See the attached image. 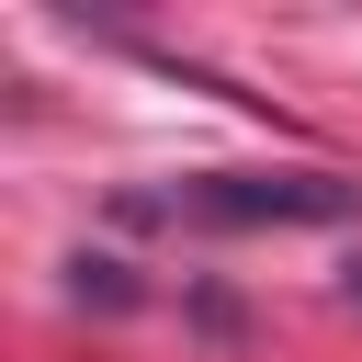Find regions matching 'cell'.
Instances as JSON below:
<instances>
[{"mask_svg":"<svg viewBox=\"0 0 362 362\" xmlns=\"http://www.w3.org/2000/svg\"><path fill=\"white\" fill-rule=\"evenodd\" d=\"M136 215H170V226H362V181H339V170H181L170 192H136Z\"/></svg>","mask_w":362,"mask_h":362,"instance_id":"6da1fadb","label":"cell"},{"mask_svg":"<svg viewBox=\"0 0 362 362\" xmlns=\"http://www.w3.org/2000/svg\"><path fill=\"white\" fill-rule=\"evenodd\" d=\"M339 294H351V305H362V249H351V272H339Z\"/></svg>","mask_w":362,"mask_h":362,"instance_id":"7a4b0ae2","label":"cell"}]
</instances>
